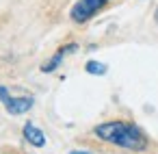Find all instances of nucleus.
<instances>
[{
  "instance_id": "f257e3e1",
  "label": "nucleus",
  "mask_w": 158,
  "mask_h": 154,
  "mask_svg": "<svg viewBox=\"0 0 158 154\" xmlns=\"http://www.w3.org/2000/svg\"><path fill=\"white\" fill-rule=\"evenodd\" d=\"M95 137L108 143H115L119 148H126L130 152H143L147 148V137L143 130L130 122H104L95 126Z\"/></svg>"
},
{
  "instance_id": "f03ea898",
  "label": "nucleus",
  "mask_w": 158,
  "mask_h": 154,
  "mask_svg": "<svg viewBox=\"0 0 158 154\" xmlns=\"http://www.w3.org/2000/svg\"><path fill=\"white\" fill-rule=\"evenodd\" d=\"M108 2V0H78V2L72 7V20L74 22H78V24H82V22H87L89 18H93L104 5Z\"/></svg>"
},
{
  "instance_id": "7ed1b4c3",
  "label": "nucleus",
  "mask_w": 158,
  "mask_h": 154,
  "mask_svg": "<svg viewBox=\"0 0 158 154\" xmlns=\"http://www.w3.org/2000/svg\"><path fill=\"white\" fill-rule=\"evenodd\" d=\"M33 104H35V100H33L31 96H22V98H9V100L5 102V109H7L11 115H22V113H26Z\"/></svg>"
},
{
  "instance_id": "20e7f679",
  "label": "nucleus",
  "mask_w": 158,
  "mask_h": 154,
  "mask_svg": "<svg viewBox=\"0 0 158 154\" xmlns=\"http://www.w3.org/2000/svg\"><path fill=\"white\" fill-rule=\"evenodd\" d=\"M74 50H76V44H69V46H65V48L56 50V52H54V57H52L48 63H44V65H41V72H54V70L61 65L63 57H65V54H69V52H74Z\"/></svg>"
},
{
  "instance_id": "39448f33",
  "label": "nucleus",
  "mask_w": 158,
  "mask_h": 154,
  "mask_svg": "<svg viewBox=\"0 0 158 154\" xmlns=\"http://www.w3.org/2000/svg\"><path fill=\"white\" fill-rule=\"evenodd\" d=\"M24 137H26V141L33 143L35 148H44V145H46V135H44L35 124H31V122L24 126Z\"/></svg>"
},
{
  "instance_id": "423d86ee",
  "label": "nucleus",
  "mask_w": 158,
  "mask_h": 154,
  "mask_svg": "<svg viewBox=\"0 0 158 154\" xmlns=\"http://www.w3.org/2000/svg\"><path fill=\"white\" fill-rule=\"evenodd\" d=\"M85 70H87L89 74H93V76H102V74H106V65L100 63V61H89V63L85 65Z\"/></svg>"
},
{
  "instance_id": "0eeeda50",
  "label": "nucleus",
  "mask_w": 158,
  "mask_h": 154,
  "mask_svg": "<svg viewBox=\"0 0 158 154\" xmlns=\"http://www.w3.org/2000/svg\"><path fill=\"white\" fill-rule=\"evenodd\" d=\"M9 98H11V96H9V89H7V87H0V102L5 104Z\"/></svg>"
}]
</instances>
